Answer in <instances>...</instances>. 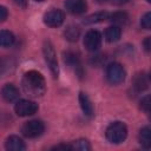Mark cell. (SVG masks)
<instances>
[{
	"mask_svg": "<svg viewBox=\"0 0 151 151\" xmlns=\"http://www.w3.org/2000/svg\"><path fill=\"white\" fill-rule=\"evenodd\" d=\"M21 86L24 92L31 97H41L46 92L45 78L38 71H27L22 76Z\"/></svg>",
	"mask_w": 151,
	"mask_h": 151,
	"instance_id": "obj_1",
	"label": "cell"
},
{
	"mask_svg": "<svg viewBox=\"0 0 151 151\" xmlns=\"http://www.w3.org/2000/svg\"><path fill=\"white\" fill-rule=\"evenodd\" d=\"M105 137L112 144H120L127 137V127L123 122H113L106 127Z\"/></svg>",
	"mask_w": 151,
	"mask_h": 151,
	"instance_id": "obj_2",
	"label": "cell"
},
{
	"mask_svg": "<svg viewBox=\"0 0 151 151\" xmlns=\"http://www.w3.org/2000/svg\"><path fill=\"white\" fill-rule=\"evenodd\" d=\"M42 53H44V58L45 61L51 71V73L53 74L54 78L58 77L59 74V66H58V60H57V54L54 51L53 45L51 44V41H45L42 45Z\"/></svg>",
	"mask_w": 151,
	"mask_h": 151,
	"instance_id": "obj_3",
	"label": "cell"
},
{
	"mask_svg": "<svg viewBox=\"0 0 151 151\" xmlns=\"http://www.w3.org/2000/svg\"><path fill=\"white\" fill-rule=\"evenodd\" d=\"M126 72L119 63H110L106 66V79L112 85L122 84L125 80Z\"/></svg>",
	"mask_w": 151,
	"mask_h": 151,
	"instance_id": "obj_4",
	"label": "cell"
},
{
	"mask_svg": "<svg viewBox=\"0 0 151 151\" xmlns=\"http://www.w3.org/2000/svg\"><path fill=\"white\" fill-rule=\"evenodd\" d=\"M44 130H45V125L39 119L28 120V122L24 123V125L21 126V133L27 138L39 137L40 134H42Z\"/></svg>",
	"mask_w": 151,
	"mask_h": 151,
	"instance_id": "obj_5",
	"label": "cell"
},
{
	"mask_svg": "<svg viewBox=\"0 0 151 151\" xmlns=\"http://www.w3.org/2000/svg\"><path fill=\"white\" fill-rule=\"evenodd\" d=\"M14 111L19 117L32 116L38 111V104L28 99H19L14 105Z\"/></svg>",
	"mask_w": 151,
	"mask_h": 151,
	"instance_id": "obj_6",
	"label": "cell"
},
{
	"mask_svg": "<svg viewBox=\"0 0 151 151\" xmlns=\"http://www.w3.org/2000/svg\"><path fill=\"white\" fill-rule=\"evenodd\" d=\"M84 46L90 52H96L101 46V34L97 29H90L84 37Z\"/></svg>",
	"mask_w": 151,
	"mask_h": 151,
	"instance_id": "obj_7",
	"label": "cell"
},
{
	"mask_svg": "<svg viewBox=\"0 0 151 151\" xmlns=\"http://www.w3.org/2000/svg\"><path fill=\"white\" fill-rule=\"evenodd\" d=\"M65 19V14L59 8H52L44 14V22L48 27H59Z\"/></svg>",
	"mask_w": 151,
	"mask_h": 151,
	"instance_id": "obj_8",
	"label": "cell"
},
{
	"mask_svg": "<svg viewBox=\"0 0 151 151\" xmlns=\"http://www.w3.org/2000/svg\"><path fill=\"white\" fill-rule=\"evenodd\" d=\"M0 96L5 101L12 103L19 99V90L13 84H5L0 90Z\"/></svg>",
	"mask_w": 151,
	"mask_h": 151,
	"instance_id": "obj_9",
	"label": "cell"
},
{
	"mask_svg": "<svg viewBox=\"0 0 151 151\" xmlns=\"http://www.w3.org/2000/svg\"><path fill=\"white\" fill-rule=\"evenodd\" d=\"M64 61L65 64L73 68L74 72L77 74H79V77L81 76V66H80V60H79V57L74 53V52H71V51H67L64 53Z\"/></svg>",
	"mask_w": 151,
	"mask_h": 151,
	"instance_id": "obj_10",
	"label": "cell"
},
{
	"mask_svg": "<svg viewBox=\"0 0 151 151\" xmlns=\"http://www.w3.org/2000/svg\"><path fill=\"white\" fill-rule=\"evenodd\" d=\"M65 7L72 14H81L87 9V4L86 0H66Z\"/></svg>",
	"mask_w": 151,
	"mask_h": 151,
	"instance_id": "obj_11",
	"label": "cell"
},
{
	"mask_svg": "<svg viewBox=\"0 0 151 151\" xmlns=\"http://www.w3.org/2000/svg\"><path fill=\"white\" fill-rule=\"evenodd\" d=\"M5 147L8 151H24L26 149V145L20 137L13 134V136L7 137L5 142Z\"/></svg>",
	"mask_w": 151,
	"mask_h": 151,
	"instance_id": "obj_12",
	"label": "cell"
},
{
	"mask_svg": "<svg viewBox=\"0 0 151 151\" xmlns=\"http://www.w3.org/2000/svg\"><path fill=\"white\" fill-rule=\"evenodd\" d=\"M79 104H80L83 113L86 117H92L93 116V105H92V103H91V100H90V98L86 93H84V92L79 93Z\"/></svg>",
	"mask_w": 151,
	"mask_h": 151,
	"instance_id": "obj_13",
	"label": "cell"
},
{
	"mask_svg": "<svg viewBox=\"0 0 151 151\" xmlns=\"http://www.w3.org/2000/svg\"><path fill=\"white\" fill-rule=\"evenodd\" d=\"M149 80L147 77L144 73H137L132 79V86L136 90V92H143L147 88Z\"/></svg>",
	"mask_w": 151,
	"mask_h": 151,
	"instance_id": "obj_14",
	"label": "cell"
},
{
	"mask_svg": "<svg viewBox=\"0 0 151 151\" xmlns=\"http://www.w3.org/2000/svg\"><path fill=\"white\" fill-rule=\"evenodd\" d=\"M120 35H122V29H120L119 26L112 25V26H109L105 29V39L109 42H116V41H118L120 39Z\"/></svg>",
	"mask_w": 151,
	"mask_h": 151,
	"instance_id": "obj_15",
	"label": "cell"
},
{
	"mask_svg": "<svg viewBox=\"0 0 151 151\" xmlns=\"http://www.w3.org/2000/svg\"><path fill=\"white\" fill-rule=\"evenodd\" d=\"M138 140L140 145L144 149H150L151 146V130L150 126H144L140 129L139 134H138Z\"/></svg>",
	"mask_w": 151,
	"mask_h": 151,
	"instance_id": "obj_16",
	"label": "cell"
},
{
	"mask_svg": "<svg viewBox=\"0 0 151 151\" xmlns=\"http://www.w3.org/2000/svg\"><path fill=\"white\" fill-rule=\"evenodd\" d=\"M113 25H116V26H124V25H126L127 22H129V15H127V13L126 12H122V11H119V12H114V13H112L111 15H109V18H107Z\"/></svg>",
	"mask_w": 151,
	"mask_h": 151,
	"instance_id": "obj_17",
	"label": "cell"
},
{
	"mask_svg": "<svg viewBox=\"0 0 151 151\" xmlns=\"http://www.w3.org/2000/svg\"><path fill=\"white\" fill-rule=\"evenodd\" d=\"M109 15H110V14H109L107 12H105V11H99V12H96V13H93V14L86 17L83 22H84L85 25H92V24L101 22V21L106 20V19L109 18Z\"/></svg>",
	"mask_w": 151,
	"mask_h": 151,
	"instance_id": "obj_18",
	"label": "cell"
},
{
	"mask_svg": "<svg viewBox=\"0 0 151 151\" xmlns=\"http://www.w3.org/2000/svg\"><path fill=\"white\" fill-rule=\"evenodd\" d=\"M15 38L14 34L11 31L7 29H0V47H8L12 46Z\"/></svg>",
	"mask_w": 151,
	"mask_h": 151,
	"instance_id": "obj_19",
	"label": "cell"
},
{
	"mask_svg": "<svg viewBox=\"0 0 151 151\" xmlns=\"http://www.w3.org/2000/svg\"><path fill=\"white\" fill-rule=\"evenodd\" d=\"M64 35H65V39H67L68 41H77L79 35H80V29L76 25H70L65 29Z\"/></svg>",
	"mask_w": 151,
	"mask_h": 151,
	"instance_id": "obj_20",
	"label": "cell"
},
{
	"mask_svg": "<svg viewBox=\"0 0 151 151\" xmlns=\"http://www.w3.org/2000/svg\"><path fill=\"white\" fill-rule=\"evenodd\" d=\"M72 149L73 150H78V151H88L91 150V145L88 143L87 139H78L72 144Z\"/></svg>",
	"mask_w": 151,
	"mask_h": 151,
	"instance_id": "obj_21",
	"label": "cell"
},
{
	"mask_svg": "<svg viewBox=\"0 0 151 151\" xmlns=\"http://www.w3.org/2000/svg\"><path fill=\"white\" fill-rule=\"evenodd\" d=\"M140 26L143 28H145V29H150V27H151V13L150 12H146L142 17V19H140Z\"/></svg>",
	"mask_w": 151,
	"mask_h": 151,
	"instance_id": "obj_22",
	"label": "cell"
},
{
	"mask_svg": "<svg viewBox=\"0 0 151 151\" xmlns=\"http://www.w3.org/2000/svg\"><path fill=\"white\" fill-rule=\"evenodd\" d=\"M149 107H150V96H145L142 98L140 100V109L143 111H145L146 113H149Z\"/></svg>",
	"mask_w": 151,
	"mask_h": 151,
	"instance_id": "obj_23",
	"label": "cell"
},
{
	"mask_svg": "<svg viewBox=\"0 0 151 151\" xmlns=\"http://www.w3.org/2000/svg\"><path fill=\"white\" fill-rule=\"evenodd\" d=\"M51 150H63V151H71L72 149V144H65V143H60L58 145H54Z\"/></svg>",
	"mask_w": 151,
	"mask_h": 151,
	"instance_id": "obj_24",
	"label": "cell"
},
{
	"mask_svg": "<svg viewBox=\"0 0 151 151\" xmlns=\"http://www.w3.org/2000/svg\"><path fill=\"white\" fill-rule=\"evenodd\" d=\"M7 17H8V11H7V8H6L5 6H1V5H0V22L5 21V20L7 19Z\"/></svg>",
	"mask_w": 151,
	"mask_h": 151,
	"instance_id": "obj_25",
	"label": "cell"
},
{
	"mask_svg": "<svg viewBox=\"0 0 151 151\" xmlns=\"http://www.w3.org/2000/svg\"><path fill=\"white\" fill-rule=\"evenodd\" d=\"M13 2L17 6L21 7V8H26L27 7V0H13Z\"/></svg>",
	"mask_w": 151,
	"mask_h": 151,
	"instance_id": "obj_26",
	"label": "cell"
},
{
	"mask_svg": "<svg viewBox=\"0 0 151 151\" xmlns=\"http://www.w3.org/2000/svg\"><path fill=\"white\" fill-rule=\"evenodd\" d=\"M143 45H144V50L146 52H149L150 51V37H146L145 38V40L143 41Z\"/></svg>",
	"mask_w": 151,
	"mask_h": 151,
	"instance_id": "obj_27",
	"label": "cell"
},
{
	"mask_svg": "<svg viewBox=\"0 0 151 151\" xmlns=\"http://www.w3.org/2000/svg\"><path fill=\"white\" fill-rule=\"evenodd\" d=\"M112 2H113L114 5H123V4L127 2V0H112Z\"/></svg>",
	"mask_w": 151,
	"mask_h": 151,
	"instance_id": "obj_28",
	"label": "cell"
},
{
	"mask_svg": "<svg viewBox=\"0 0 151 151\" xmlns=\"http://www.w3.org/2000/svg\"><path fill=\"white\" fill-rule=\"evenodd\" d=\"M35 1H38V2H42V1H45V0H35Z\"/></svg>",
	"mask_w": 151,
	"mask_h": 151,
	"instance_id": "obj_29",
	"label": "cell"
},
{
	"mask_svg": "<svg viewBox=\"0 0 151 151\" xmlns=\"http://www.w3.org/2000/svg\"><path fill=\"white\" fill-rule=\"evenodd\" d=\"M146 1H147V2H150V1H151V0H146Z\"/></svg>",
	"mask_w": 151,
	"mask_h": 151,
	"instance_id": "obj_30",
	"label": "cell"
}]
</instances>
